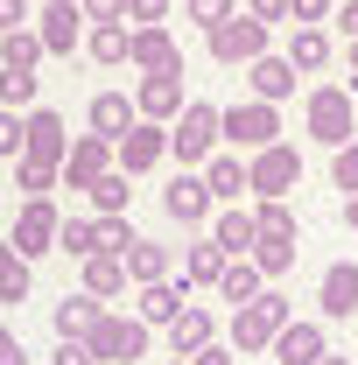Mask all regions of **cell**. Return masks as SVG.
Wrapping results in <instances>:
<instances>
[{"label": "cell", "instance_id": "6da1fadb", "mask_svg": "<svg viewBox=\"0 0 358 365\" xmlns=\"http://www.w3.org/2000/svg\"><path fill=\"white\" fill-rule=\"evenodd\" d=\"M211 148H218V106L211 98H183V113L169 120V155L183 169H204Z\"/></svg>", "mask_w": 358, "mask_h": 365}, {"label": "cell", "instance_id": "7a4b0ae2", "mask_svg": "<svg viewBox=\"0 0 358 365\" xmlns=\"http://www.w3.org/2000/svg\"><path fill=\"white\" fill-rule=\"evenodd\" d=\"M295 317V302L281 295V288H260L253 302H239L232 309V351H267L274 344V330Z\"/></svg>", "mask_w": 358, "mask_h": 365}, {"label": "cell", "instance_id": "3957f363", "mask_svg": "<svg viewBox=\"0 0 358 365\" xmlns=\"http://www.w3.org/2000/svg\"><path fill=\"white\" fill-rule=\"evenodd\" d=\"M148 323L140 317H113V309H98L91 317V330H85V344H91V359L98 365H134V359H148Z\"/></svg>", "mask_w": 358, "mask_h": 365}, {"label": "cell", "instance_id": "277c9868", "mask_svg": "<svg viewBox=\"0 0 358 365\" xmlns=\"http://www.w3.org/2000/svg\"><path fill=\"white\" fill-rule=\"evenodd\" d=\"M267 36H274L267 21H253L246 7H232V14H225L218 29L204 36V49H211V63H225V71H232V63H253V56L267 49Z\"/></svg>", "mask_w": 358, "mask_h": 365}, {"label": "cell", "instance_id": "5b68a950", "mask_svg": "<svg viewBox=\"0 0 358 365\" xmlns=\"http://www.w3.org/2000/svg\"><path fill=\"white\" fill-rule=\"evenodd\" d=\"M218 140H232V148H267V140H281V113H274V98H246V106H218Z\"/></svg>", "mask_w": 358, "mask_h": 365}, {"label": "cell", "instance_id": "8992f818", "mask_svg": "<svg viewBox=\"0 0 358 365\" xmlns=\"http://www.w3.org/2000/svg\"><path fill=\"white\" fill-rule=\"evenodd\" d=\"M246 182H253V197H288L302 182V155L288 140H267V148L246 155Z\"/></svg>", "mask_w": 358, "mask_h": 365}, {"label": "cell", "instance_id": "52a82bcc", "mask_svg": "<svg viewBox=\"0 0 358 365\" xmlns=\"http://www.w3.org/2000/svg\"><path fill=\"white\" fill-rule=\"evenodd\" d=\"M113 162H120L127 176H148V169H162V162H169V127H162V120H134L127 134L113 140Z\"/></svg>", "mask_w": 358, "mask_h": 365}, {"label": "cell", "instance_id": "ba28073f", "mask_svg": "<svg viewBox=\"0 0 358 365\" xmlns=\"http://www.w3.org/2000/svg\"><path fill=\"white\" fill-rule=\"evenodd\" d=\"M162 211H169L183 232H204V225H211V211H218V197H211V182L197 176V169H183V176L162 190Z\"/></svg>", "mask_w": 358, "mask_h": 365}, {"label": "cell", "instance_id": "9c48e42d", "mask_svg": "<svg viewBox=\"0 0 358 365\" xmlns=\"http://www.w3.org/2000/svg\"><path fill=\"white\" fill-rule=\"evenodd\" d=\"M56 225H63V211H56L49 197H29V204L14 211V253H21V260L56 253Z\"/></svg>", "mask_w": 358, "mask_h": 365}, {"label": "cell", "instance_id": "30bf717a", "mask_svg": "<svg viewBox=\"0 0 358 365\" xmlns=\"http://www.w3.org/2000/svg\"><path fill=\"white\" fill-rule=\"evenodd\" d=\"M302 120H310V140H323V148H344V140H352V91L316 85Z\"/></svg>", "mask_w": 358, "mask_h": 365}, {"label": "cell", "instance_id": "8fae6325", "mask_svg": "<svg viewBox=\"0 0 358 365\" xmlns=\"http://www.w3.org/2000/svg\"><path fill=\"white\" fill-rule=\"evenodd\" d=\"M134 113L140 120H176L183 113V63H169V71H140V85H134Z\"/></svg>", "mask_w": 358, "mask_h": 365}, {"label": "cell", "instance_id": "7c38bea8", "mask_svg": "<svg viewBox=\"0 0 358 365\" xmlns=\"http://www.w3.org/2000/svg\"><path fill=\"white\" fill-rule=\"evenodd\" d=\"M63 148H71V134H63V113L29 106V113H21V155H36V162H56V169H63Z\"/></svg>", "mask_w": 358, "mask_h": 365}, {"label": "cell", "instance_id": "4fadbf2b", "mask_svg": "<svg viewBox=\"0 0 358 365\" xmlns=\"http://www.w3.org/2000/svg\"><path fill=\"white\" fill-rule=\"evenodd\" d=\"M274 365H316L323 351H330V337H323V323H310V317H288L281 330H274Z\"/></svg>", "mask_w": 358, "mask_h": 365}, {"label": "cell", "instance_id": "5bb4252c", "mask_svg": "<svg viewBox=\"0 0 358 365\" xmlns=\"http://www.w3.org/2000/svg\"><path fill=\"white\" fill-rule=\"evenodd\" d=\"M106 169H113V140L106 134H78L63 148V182H71V190H91Z\"/></svg>", "mask_w": 358, "mask_h": 365}, {"label": "cell", "instance_id": "9a60e30c", "mask_svg": "<svg viewBox=\"0 0 358 365\" xmlns=\"http://www.w3.org/2000/svg\"><path fill=\"white\" fill-rule=\"evenodd\" d=\"M36 36H43L49 56H71V49H85V7H63V0H49L43 14H36Z\"/></svg>", "mask_w": 358, "mask_h": 365}, {"label": "cell", "instance_id": "2e32d148", "mask_svg": "<svg viewBox=\"0 0 358 365\" xmlns=\"http://www.w3.org/2000/svg\"><path fill=\"white\" fill-rule=\"evenodd\" d=\"M183 302H190V281H176V274H169V281H148V288L134 295V317L148 323V330H169Z\"/></svg>", "mask_w": 358, "mask_h": 365}, {"label": "cell", "instance_id": "e0dca14e", "mask_svg": "<svg viewBox=\"0 0 358 365\" xmlns=\"http://www.w3.org/2000/svg\"><path fill=\"white\" fill-rule=\"evenodd\" d=\"M316 302H323V323H344L358 309V267H352V260H330V267H323Z\"/></svg>", "mask_w": 358, "mask_h": 365}, {"label": "cell", "instance_id": "ac0fdd59", "mask_svg": "<svg viewBox=\"0 0 358 365\" xmlns=\"http://www.w3.org/2000/svg\"><path fill=\"white\" fill-rule=\"evenodd\" d=\"M127 63H134V71H169V63H183V49H176V36H169L162 21H140L134 43H127Z\"/></svg>", "mask_w": 358, "mask_h": 365}, {"label": "cell", "instance_id": "d6986e66", "mask_svg": "<svg viewBox=\"0 0 358 365\" xmlns=\"http://www.w3.org/2000/svg\"><path fill=\"white\" fill-rule=\"evenodd\" d=\"M260 288H267V267H260L253 253H232V260H225V274H218V302H232V309H239V302H253Z\"/></svg>", "mask_w": 358, "mask_h": 365}, {"label": "cell", "instance_id": "ffe728a7", "mask_svg": "<svg viewBox=\"0 0 358 365\" xmlns=\"http://www.w3.org/2000/svg\"><path fill=\"white\" fill-rule=\"evenodd\" d=\"M211 337H218V323H211V309L183 302V309H176V323H169V351H176V359H197V351H204Z\"/></svg>", "mask_w": 358, "mask_h": 365}, {"label": "cell", "instance_id": "44dd1931", "mask_svg": "<svg viewBox=\"0 0 358 365\" xmlns=\"http://www.w3.org/2000/svg\"><path fill=\"white\" fill-rule=\"evenodd\" d=\"M246 85H253V98H274V106H281V98L295 91V63L274 56V49H260V56L246 63Z\"/></svg>", "mask_w": 358, "mask_h": 365}, {"label": "cell", "instance_id": "7402d4cb", "mask_svg": "<svg viewBox=\"0 0 358 365\" xmlns=\"http://www.w3.org/2000/svg\"><path fill=\"white\" fill-rule=\"evenodd\" d=\"M281 56H288L302 78H316V71L330 63V29H323V21H295V36H288V49H281Z\"/></svg>", "mask_w": 358, "mask_h": 365}, {"label": "cell", "instance_id": "603a6c76", "mask_svg": "<svg viewBox=\"0 0 358 365\" xmlns=\"http://www.w3.org/2000/svg\"><path fill=\"white\" fill-rule=\"evenodd\" d=\"M204 232H211V239L225 246V260H232V253H253V239H260V225H253V211H239V204H218Z\"/></svg>", "mask_w": 358, "mask_h": 365}, {"label": "cell", "instance_id": "cb8c5ba5", "mask_svg": "<svg viewBox=\"0 0 358 365\" xmlns=\"http://www.w3.org/2000/svg\"><path fill=\"white\" fill-rule=\"evenodd\" d=\"M218 274H225V246L211 232H197V239L183 246V281H190V288H218Z\"/></svg>", "mask_w": 358, "mask_h": 365}, {"label": "cell", "instance_id": "d4e9b609", "mask_svg": "<svg viewBox=\"0 0 358 365\" xmlns=\"http://www.w3.org/2000/svg\"><path fill=\"white\" fill-rule=\"evenodd\" d=\"M85 120H91V134L120 140V134H127V127L140 120V113H134V98H127V91H98V98L85 106Z\"/></svg>", "mask_w": 358, "mask_h": 365}, {"label": "cell", "instance_id": "484cf974", "mask_svg": "<svg viewBox=\"0 0 358 365\" xmlns=\"http://www.w3.org/2000/svg\"><path fill=\"white\" fill-rule=\"evenodd\" d=\"M204 182H211V197H218V204H239V197L253 190V182H246V162H239V148H232V155H218V148H211Z\"/></svg>", "mask_w": 358, "mask_h": 365}, {"label": "cell", "instance_id": "4316f807", "mask_svg": "<svg viewBox=\"0 0 358 365\" xmlns=\"http://www.w3.org/2000/svg\"><path fill=\"white\" fill-rule=\"evenodd\" d=\"M43 63H49V49H43V36H36V21L0 36V71H43Z\"/></svg>", "mask_w": 358, "mask_h": 365}, {"label": "cell", "instance_id": "83f0119b", "mask_svg": "<svg viewBox=\"0 0 358 365\" xmlns=\"http://www.w3.org/2000/svg\"><path fill=\"white\" fill-rule=\"evenodd\" d=\"M127 43H134L127 21H85V56L91 63H127Z\"/></svg>", "mask_w": 358, "mask_h": 365}, {"label": "cell", "instance_id": "f1b7e54d", "mask_svg": "<svg viewBox=\"0 0 358 365\" xmlns=\"http://www.w3.org/2000/svg\"><path fill=\"white\" fill-rule=\"evenodd\" d=\"M85 288L98 295V302L127 295V253H85Z\"/></svg>", "mask_w": 358, "mask_h": 365}, {"label": "cell", "instance_id": "f546056e", "mask_svg": "<svg viewBox=\"0 0 358 365\" xmlns=\"http://www.w3.org/2000/svg\"><path fill=\"white\" fill-rule=\"evenodd\" d=\"M36 295V260L14 253V239H0V302H29Z\"/></svg>", "mask_w": 358, "mask_h": 365}, {"label": "cell", "instance_id": "4dcf8cb0", "mask_svg": "<svg viewBox=\"0 0 358 365\" xmlns=\"http://www.w3.org/2000/svg\"><path fill=\"white\" fill-rule=\"evenodd\" d=\"M98 309H106V302H98L91 288H78V295H63V302L49 309V323H56V337H85V330H91V317H98Z\"/></svg>", "mask_w": 358, "mask_h": 365}, {"label": "cell", "instance_id": "1f68e13d", "mask_svg": "<svg viewBox=\"0 0 358 365\" xmlns=\"http://www.w3.org/2000/svg\"><path fill=\"white\" fill-rule=\"evenodd\" d=\"M169 267H176V260H169V246H155V239H134V246H127V281H134V288L169 281Z\"/></svg>", "mask_w": 358, "mask_h": 365}, {"label": "cell", "instance_id": "d6a6232c", "mask_svg": "<svg viewBox=\"0 0 358 365\" xmlns=\"http://www.w3.org/2000/svg\"><path fill=\"white\" fill-rule=\"evenodd\" d=\"M14 182H21V197H49L63 182V169L56 162H36V155H14Z\"/></svg>", "mask_w": 358, "mask_h": 365}, {"label": "cell", "instance_id": "836d02e7", "mask_svg": "<svg viewBox=\"0 0 358 365\" xmlns=\"http://www.w3.org/2000/svg\"><path fill=\"white\" fill-rule=\"evenodd\" d=\"M127 169H120V162H113V169H106V176L91 182V211H98V218H106V211H127V197H134V190H127Z\"/></svg>", "mask_w": 358, "mask_h": 365}, {"label": "cell", "instance_id": "e575fe53", "mask_svg": "<svg viewBox=\"0 0 358 365\" xmlns=\"http://www.w3.org/2000/svg\"><path fill=\"white\" fill-rule=\"evenodd\" d=\"M253 225H260V239H302V232H295V211H288V197H260Z\"/></svg>", "mask_w": 358, "mask_h": 365}, {"label": "cell", "instance_id": "d590c367", "mask_svg": "<svg viewBox=\"0 0 358 365\" xmlns=\"http://www.w3.org/2000/svg\"><path fill=\"white\" fill-rule=\"evenodd\" d=\"M36 98H43V78H36V71H0V106L29 113Z\"/></svg>", "mask_w": 358, "mask_h": 365}, {"label": "cell", "instance_id": "8d00e7d4", "mask_svg": "<svg viewBox=\"0 0 358 365\" xmlns=\"http://www.w3.org/2000/svg\"><path fill=\"white\" fill-rule=\"evenodd\" d=\"M56 253H71V260L98 253V225H91V218H63V225H56Z\"/></svg>", "mask_w": 358, "mask_h": 365}, {"label": "cell", "instance_id": "74e56055", "mask_svg": "<svg viewBox=\"0 0 358 365\" xmlns=\"http://www.w3.org/2000/svg\"><path fill=\"white\" fill-rule=\"evenodd\" d=\"M91 225H98V253H127L140 239V232L127 225V211H106V218H91Z\"/></svg>", "mask_w": 358, "mask_h": 365}, {"label": "cell", "instance_id": "f35d334b", "mask_svg": "<svg viewBox=\"0 0 358 365\" xmlns=\"http://www.w3.org/2000/svg\"><path fill=\"white\" fill-rule=\"evenodd\" d=\"M295 246H302V239H253V260L267 267V281H274V274H288V267H295Z\"/></svg>", "mask_w": 358, "mask_h": 365}, {"label": "cell", "instance_id": "ab89813d", "mask_svg": "<svg viewBox=\"0 0 358 365\" xmlns=\"http://www.w3.org/2000/svg\"><path fill=\"white\" fill-rule=\"evenodd\" d=\"M330 182H337L344 197H352V190H358V134L344 140V148H330Z\"/></svg>", "mask_w": 358, "mask_h": 365}, {"label": "cell", "instance_id": "60d3db41", "mask_svg": "<svg viewBox=\"0 0 358 365\" xmlns=\"http://www.w3.org/2000/svg\"><path fill=\"white\" fill-rule=\"evenodd\" d=\"M232 7H239V0H183V14H190V21L204 29V36L218 29V21H225V14H232Z\"/></svg>", "mask_w": 358, "mask_h": 365}, {"label": "cell", "instance_id": "b9f144b4", "mask_svg": "<svg viewBox=\"0 0 358 365\" xmlns=\"http://www.w3.org/2000/svg\"><path fill=\"white\" fill-rule=\"evenodd\" d=\"M49 365H98V359H91V344H85V337H56Z\"/></svg>", "mask_w": 358, "mask_h": 365}, {"label": "cell", "instance_id": "7bdbcfd3", "mask_svg": "<svg viewBox=\"0 0 358 365\" xmlns=\"http://www.w3.org/2000/svg\"><path fill=\"white\" fill-rule=\"evenodd\" d=\"M0 155H7V162L21 155V113H14V106H0Z\"/></svg>", "mask_w": 358, "mask_h": 365}, {"label": "cell", "instance_id": "ee69618b", "mask_svg": "<svg viewBox=\"0 0 358 365\" xmlns=\"http://www.w3.org/2000/svg\"><path fill=\"white\" fill-rule=\"evenodd\" d=\"M169 7H176V0H127V21H169Z\"/></svg>", "mask_w": 358, "mask_h": 365}, {"label": "cell", "instance_id": "f6af8a7d", "mask_svg": "<svg viewBox=\"0 0 358 365\" xmlns=\"http://www.w3.org/2000/svg\"><path fill=\"white\" fill-rule=\"evenodd\" d=\"M85 21H127V0H78Z\"/></svg>", "mask_w": 358, "mask_h": 365}, {"label": "cell", "instance_id": "bcb514c9", "mask_svg": "<svg viewBox=\"0 0 358 365\" xmlns=\"http://www.w3.org/2000/svg\"><path fill=\"white\" fill-rule=\"evenodd\" d=\"M29 21H36L29 0H0V36H7V29H29Z\"/></svg>", "mask_w": 358, "mask_h": 365}, {"label": "cell", "instance_id": "7dc6e473", "mask_svg": "<svg viewBox=\"0 0 358 365\" xmlns=\"http://www.w3.org/2000/svg\"><path fill=\"white\" fill-rule=\"evenodd\" d=\"M246 14H253V21H267V29H274V21H288V0H246Z\"/></svg>", "mask_w": 358, "mask_h": 365}, {"label": "cell", "instance_id": "c3c4849f", "mask_svg": "<svg viewBox=\"0 0 358 365\" xmlns=\"http://www.w3.org/2000/svg\"><path fill=\"white\" fill-rule=\"evenodd\" d=\"M190 365H239V351H232V344H218V337H211V344H204V351H197V359Z\"/></svg>", "mask_w": 358, "mask_h": 365}, {"label": "cell", "instance_id": "681fc988", "mask_svg": "<svg viewBox=\"0 0 358 365\" xmlns=\"http://www.w3.org/2000/svg\"><path fill=\"white\" fill-rule=\"evenodd\" d=\"M330 14V0H288V21H323Z\"/></svg>", "mask_w": 358, "mask_h": 365}, {"label": "cell", "instance_id": "f907efd6", "mask_svg": "<svg viewBox=\"0 0 358 365\" xmlns=\"http://www.w3.org/2000/svg\"><path fill=\"white\" fill-rule=\"evenodd\" d=\"M0 365H29V351H21V337L0 323Z\"/></svg>", "mask_w": 358, "mask_h": 365}, {"label": "cell", "instance_id": "816d5d0a", "mask_svg": "<svg viewBox=\"0 0 358 365\" xmlns=\"http://www.w3.org/2000/svg\"><path fill=\"white\" fill-rule=\"evenodd\" d=\"M337 29H344V43L358 36V0H344V7H337Z\"/></svg>", "mask_w": 358, "mask_h": 365}, {"label": "cell", "instance_id": "f5cc1de1", "mask_svg": "<svg viewBox=\"0 0 358 365\" xmlns=\"http://www.w3.org/2000/svg\"><path fill=\"white\" fill-rule=\"evenodd\" d=\"M344 225L358 232V190H352V197H344Z\"/></svg>", "mask_w": 358, "mask_h": 365}, {"label": "cell", "instance_id": "db71d44e", "mask_svg": "<svg viewBox=\"0 0 358 365\" xmlns=\"http://www.w3.org/2000/svg\"><path fill=\"white\" fill-rule=\"evenodd\" d=\"M316 365H352V359H337V351H323V359H316Z\"/></svg>", "mask_w": 358, "mask_h": 365}, {"label": "cell", "instance_id": "11a10c76", "mask_svg": "<svg viewBox=\"0 0 358 365\" xmlns=\"http://www.w3.org/2000/svg\"><path fill=\"white\" fill-rule=\"evenodd\" d=\"M352 71H358V36H352ZM352 91H358V78H352Z\"/></svg>", "mask_w": 358, "mask_h": 365}, {"label": "cell", "instance_id": "9f6ffc18", "mask_svg": "<svg viewBox=\"0 0 358 365\" xmlns=\"http://www.w3.org/2000/svg\"><path fill=\"white\" fill-rule=\"evenodd\" d=\"M169 365H190V359H169Z\"/></svg>", "mask_w": 358, "mask_h": 365}, {"label": "cell", "instance_id": "6f0895ef", "mask_svg": "<svg viewBox=\"0 0 358 365\" xmlns=\"http://www.w3.org/2000/svg\"><path fill=\"white\" fill-rule=\"evenodd\" d=\"M63 7H78V0H63Z\"/></svg>", "mask_w": 358, "mask_h": 365}]
</instances>
